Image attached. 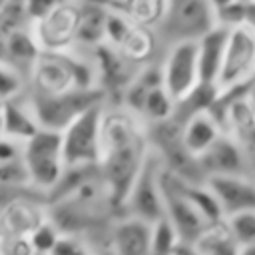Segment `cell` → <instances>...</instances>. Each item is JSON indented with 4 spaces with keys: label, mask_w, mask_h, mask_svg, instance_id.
<instances>
[{
    "label": "cell",
    "mask_w": 255,
    "mask_h": 255,
    "mask_svg": "<svg viewBox=\"0 0 255 255\" xmlns=\"http://www.w3.org/2000/svg\"><path fill=\"white\" fill-rule=\"evenodd\" d=\"M147 124L124 106H104L100 173L112 203L124 213L126 197L149 155Z\"/></svg>",
    "instance_id": "1"
},
{
    "label": "cell",
    "mask_w": 255,
    "mask_h": 255,
    "mask_svg": "<svg viewBox=\"0 0 255 255\" xmlns=\"http://www.w3.org/2000/svg\"><path fill=\"white\" fill-rule=\"evenodd\" d=\"M215 26V12L209 0H167V12L155 30L161 58L179 42H197Z\"/></svg>",
    "instance_id": "2"
},
{
    "label": "cell",
    "mask_w": 255,
    "mask_h": 255,
    "mask_svg": "<svg viewBox=\"0 0 255 255\" xmlns=\"http://www.w3.org/2000/svg\"><path fill=\"white\" fill-rule=\"evenodd\" d=\"M181 131L183 126L173 118L161 124L147 126L149 149L159 157L163 169L173 177L189 183H205L207 179L199 167V161L187 151Z\"/></svg>",
    "instance_id": "3"
},
{
    "label": "cell",
    "mask_w": 255,
    "mask_h": 255,
    "mask_svg": "<svg viewBox=\"0 0 255 255\" xmlns=\"http://www.w3.org/2000/svg\"><path fill=\"white\" fill-rule=\"evenodd\" d=\"M22 159L28 169L30 185L48 197V193L58 185L66 169L62 133L40 128L24 143Z\"/></svg>",
    "instance_id": "4"
},
{
    "label": "cell",
    "mask_w": 255,
    "mask_h": 255,
    "mask_svg": "<svg viewBox=\"0 0 255 255\" xmlns=\"http://www.w3.org/2000/svg\"><path fill=\"white\" fill-rule=\"evenodd\" d=\"M38 126L42 129L64 131L74 120H78L88 110L106 104V96L98 88L90 90H70L58 96H36L26 90Z\"/></svg>",
    "instance_id": "5"
},
{
    "label": "cell",
    "mask_w": 255,
    "mask_h": 255,
    "mask_svg": "<svg viewBox=\"0 0 255 255\" xmlns=\"http://www.w3.org/2000/svg\"><path fill=\"white\" fill-rule=\"evenodd\" d=\"M104 106H96L74 120L62 131V149L66 167L98 165L102 155V114Z\"/></svg>",
    "instance_id": "6"
},
{
    "label": "cell",
    "mask_w": 255,
    "mask_h": 255,
    "mask_svg": "<svg viewBox=\"0 0 255 255\" xmlns=\"http://www.w3.org/2000/svg\"><path fill=\"white\" fill-rule=\"evenodd\" d=\"M163 165L159 157L149 151L139 175L135 177L126 203H124V215L137 217L147 223H157L163 219V185H161Z\"/></svg>",
    "instance_id": "7"
},
{
    "label": "cell",
    "mask_w": 255,
    "mask_h": 255,
    "mask_svg": "<svg viewBox=\"0 0 255 255\" xmlns=\"http://www.w3.org/2000/svg\"><path fill=\"white\" fill-rule=\"evenodd\" d=\"M159 68H161V86L169 92V96L175 102L187 98L201 84L197 42L173 44L159 60Z\"/></svg>",
    "instance_id": "8"
},
{
    "label": "cell",
    "mask_w": 255,
    "mask_h": 255,
    "mask_svg": "<svg viewBox=\"0 0 255 255\" xmlns=\"http://www.w3.org/2000/svg\"><path fill=\"white\" fill-rule=\"evenodd\" d=\"M92 60L96 66V86L106 96L108 106H122L124 94L135 80L141 68L128 62L116 48L100 44L92 50Z\"/></svg>",
    "instance_id": "9"
},
{
    "label": "cell",
    "mask_w": 255,
    "mask_h": 255,
    "mask_svg": "<svg viewBox=\"0 0 255 255\" xmlns=\"http://www.w3.org/2000/svg\"><path fill=\"white\" fill-rule=\"evenodd\" d=\"M80 26V0H68L32 24L42 52H68L76 48Z\"/></svg>",
    "instance_id": "10"
},
{
    "label": "cell",
    "mask_w": 255,
    "mask_h": 255,
    "mask_svg": "<svg viewBox=\"0 0 255 255\" xmlns=\"http://www.w3.org/2000/svg\"><path fill=\"white\" fill-rule=\"evenodd\" d=\"M253 72H255V30L245 26L229 30L227 50L217 80L219 92L249 84Z\"/></svg>",
    "instance_id": "11"
},
{
    "label": "cell",
    "mask_w": 255,
    "mask_h": 255,
    "mask_svg": "<svg viewBox=\"0 0 255 255\" xmlns=\"http://www.w3.org/2000/svg\"><path fill=\"white\" fill-rule=\"evenodd\" d=\"M161 185H163V217L173 227L181 245H193V241L201 235V231L209 223L185 199V195L177 187L175 177L165 169L161 175Z\"/></svg>",
    "instance_id": "12"
},
{
    "label": "cell",
    "mask_w": 255,
    "mask_h": 255,
    "mask_svg": "<svg viewBox=\"0 0 255 255\" xmlns=\"http://www.w3.org/2000/svg\"><path fill=\"white\" fill-rule=\"evenodd\" d=\"M48 217L46 195L38 191L18 195L0 205V237H30Z\"/></svg>",
    "instance_id": "13"
},
{
    "label": "cell",
    "mask_w": 255,
    "mask_h": 255,
    "mask_svg": "<svg viewBox=\"0 0 255 255\" xmlns=\"http://www.w3.org/2000/svg\"><path fill=\"white\" fill-rule=\"evenodd\" d=\"M199 167L205 175L209 177H219V175H251V163H249V153L245 147L233 139L231 135H221L203 155L197 157ZM255 179V177H253Z\"/></svg>",
    "instance_id": "14"
},
{
    "label": "cell",
    "mask_w": 255,
    "mask_h": 255,
    "mask_svg": "<svg viewBox=\"0 0 255 255\" xmlns=\"http://www.w3.org/2000/svg\"><path fill=\"white\" fill-rule=\"evenodd\" d=\"M207 187L219 203L223 217L255 209V179L247 175H219L209 177Z\"/></svg>",
    "instance_id": "15"
},
{
    "label": "cell",
    "mask_w": 255,
    "mask_h": 255,
    "mask_svg": "<svg viewBox=\"0 0 255 255\" xmlns=\"http://www.w3.org/2000/svg\"><path fill=\"white\" fill-rule=\"evenodd\" d=\"M153 225L131 215H120L110 231L112 255H149Z\"/></svg>",
    "instance_id": "16"
},
{
    "label": "cell",
    "mask_w": 255,
    "mask_h": 255,
    "mask_svg": "<svg viewBox=\"0 0 255 255\" xmlns=\"http://www.w3.org/2000/svg\"><path fill=\"white\" fill-rule=\"evenodd\" d=\"M229 30L221 26H213L207 34L197 40V60H199V76L205 84H215L221 74L225 50H227Z\"/></svg>",
    "instance_id": "17"
},
{
    "label": "cell",
    "mask_w": 255,
    "mask_h": 255,
    "mask_svg": "<svg viewBox=\"0 0 255 255\" xmlns=\"http://www.w3.org/2000/svg\"><path fill=\"white\" fill-rule=\"evenodd\" d=\"M2 122H4L2 135L16 139L20 143H26L40 129L38 120L34 116V110H32L26 94L2 104Z\"/></svg>",
    "instance_id": "18"
},
{
    "label": "cell",
    "mask_w": 255,
    "mask_h": 255,
    "mask_svg": "<svg viewBox=\"0 0 255 255\" xmlns=\"http://www.w3.org/2000/svg\"><path fill=\"white\" fill-rule=\"evenodd\" d=\"M40 46L32 34V26L30 28H24V30H18V32H12L6 36V42H4V58L0 64H6L10 68H14L16 72H20L26 82H28V74L36 62V58L40 56Z\"/></svg>",
    "instance_id": "19"
},
{
    "label": "cell",
    "mask_w": 255,
    "mask_h": 255,
    "mask_svg": "<svg viewBox=\"0 0 255 255\" xmlns=\"http://www.w3.org/2000/svg\"><path fill=\"white\" fill-rule=\"evenodd\" d=\"M183 143L193 157L203 155L221 135L223 129L209 112H199L183 124Z\"/></svg>",
    "instance_id": "20"
},
{
    "label": "cell",
    "mask_w": 255,
    "mask_h": 255,
    "mask_svg": "<svg viewBox=\"0 0 255 255\" xmlns=\"http://www.w3.org/2000/svg\"><path fill=\"white\" fill-rule=\"evenodd\" d=\"M110 8L92 0H80V26H78V42L76 48L94 50L104 44V30Z\"/></svg>",
    "instance_id": "21"
},
{
    "label": "cell",
    "mask_w": 255,
    "mask_h": 255,
    "mask_svg": "<svg viewBox=\"0 0 255 255\" xmlns=\"http://www.w3.org/2000/svg\"><path fill=\"white\" fill-rule=\"evenodd\" d=\"M191 247L197 255H239L241 251L225 219L209 223Z\"/></svg>",
    "instance_id": "22"
},
{
    "label": "cell",
    "mask_w": 255,
    "mask_h": 255,
    "mask_svg": "<svg viewBox=\"0 0 255 255\" xmlns=\"http://www.w3.org/2000/svg\"><path fill=\"white\" fill-rule=\"evenodd\" d=\"M114 10L122 12L131 24L157 30L167 12V0H118Z\"/></svg>",
    "instance_id": "23"
},
{
    "label": "cell",
    "mask_w": 255,
    "mask_h": 255,
    "mask_svg": "<svg viewBox=\"0 0 255 255\" xmlns=\"http://www.w3.org/2000/svg\"><path fill=\"white\" fill-rule=\"evenodd\" d=\"M175 181H177L179 191L185 195V199L201 213V217L207 223H215V221L225 219L221 209H219V203L213 197L207 183H189V181H183V179H177V177H175Z\"/></svg>",
    "instance_id": "24"
},
{
    "label": "cell",
    "mask_w": 255,
    "mask_h": 255,
    "mask_svg": "<svg viewBox=\"0 0 255 255\" xmlns=\"http://www.w3.org/2000/svg\"><path fill=\"white\" fill-rule=\"evenodd\" d=\"M175 104L177 102L169 96V92L163 86H157V88L147 92V96L143 100V106H141V112H139V118L147 126L167 122L175 114Z\"/></svg>",
    "instance_id": "25"
},
{
    "label": "cell",
    "mask_w": 255,
    "mask_h": 255,
    "mask_svg": "<svg viewBox=\"0 0 255 255\" xmlns=\"http://www.w3.org/2000/svg\"><path fill=\"white\" fill-rule=\"evenodd\" d=\"M179 247V239L169 225V221L163 217L157 223H153V237H151V253L149 255H173Z\"/></svg>",
    "instance_id": "26"
},
{
    "label": "cell",
    "mask_w": 255,
    "mask_h": 255,
    "mask_svg": "<svg viewBox=\"0 0 255 255\" xmlns=\"http://www.w3.org/2000/svg\"><path fill=\"white\" fill-rule=\"evenodd\" d=\"M225 221H227L235 241L239 243V247H247V245L255 243V209L231 215Z\"/></svg>",
    "instance_id": "27"
},
{
    "label": "cell",
    "mask_w": 255,
    "mask_h": 255,
    "mask_svg": "<svg viewBox=\"0 0 255 255\" xmlns=\"http://www.w3.org/2000/svg\"><path fill=\"white\" fill-rule=\"evenodd\" d=\"M26 90H28L26 78L14 68L0 64V104L20 98L22 94H26Z\"/></svg>",
    "instance_id": "28"
},
{
    "label": "cell",
    "mask_w": 255,
    "mask_h": 255,
    "mask_svg": "<svg viewBox=\"0 0 255 255\" xmlns=\"http://www.w3.org/2000/svg\"><path fill=\"white\" fill-rule=\"evenodd\" d=\"M60 237H62V231L58 229V225L48 217L42 225H38L34 231H32V235L28 237L30 239V243H32V247H34V251L36 253H52V249L56 247V243L60 241Z\"/></svg>",
    "instance_id": "29"
},
{
    "label": "cell",
    "mask_w": 255,
    "mask_h": 255,
    "mask_svg": "<svg viewBox=\"0 0 255 255\" xmlns=\"http://www.w3.org/2000/svg\"><path fill=\"white\" fill-rule=\"evenodd\" d=\"M64 2H68V0H24V8H26L30 22L34 24L40 18L48 16L52 10H56L58 6H62Z\"/></svg>",
    "instance_id": "30"
},
{
    "label": "cell",
    "mask_w": 255,
    "mask_h": 255,
    "mask_svg": "<svg viewBox=\"0 0 255 255\" xmlns=\"http://www.w3.org/2000/svg\"><path fill=\"white\" fill-rule=\"evenodd\" d=\"M0 255H34L28 237H0Z\"/></svg>",
    "instance_id": "31"
},
{
    "label": "cell",
    "mask_w": 255,
    "mask_h": 255,
    "mask_svg": "<svg viewBox=\"0 0 255 255\" xmlns=\"http://www.w3.org/2000/svg\"><path fill=\"white\" fill-rule=\"evenodd\" d=\"M86 241L82 237L76 235H64L60 237V241L56 243V247L52 249L50 255H82V251L86 249Z\"/></svg>",
    "instance_id": "32"
},
{
    "label": "cell",
    "mask_w": 255,
    "mask_h": 255,
    "mask_svg": "<svg viewBox=\"0 0 255 255\" xmlns=\"http://www.w3.org/2000/svg\"><path fill=\"white\" fill-rule=\"evenodd\" d=\"M22 151H24V143H20L16 139H10L6 135H0V163L20 159Z\"/></svg>",
    "instance_id": "33"
},
{
    "label": "cell",
    "mask_w": 255,
    "mask_h": 255,
    "mask_svg": "<svg viewBox=\"0 0 255 255\" xmlns=\"http://www.w3.org/2000/svg\"><path fill=\"white\" fill-rule=\"evenodd\" d=\"M249 102L255 106V72H253V78L249 80Z\"/></svg>",
    "instance_id": "34"
},
{
    "label": "cell",
    "mask_w": 255,
    "mask_h": 255,
    "mask_svg": "<svg viewBox=\"0 0 255 255\" xmlns=\"http://www.w3.org/2000/svg\"><path fill=\"white\" fill-rule=\"evenodd\" d=\"M239 255H255V243L253 245H247V247H241Z\"/></svg>",
    "instance_id": "35"
},
{
    "label": "cell",
    "mask_w": 255,
    "mask_h": 255,
    "mask_svg": "<svg viewBox=\"0 0 255 255\" xmlns=\"http://www.w3.org/2000/svg\"><path fill=\"white\" fill-rule=\"evenodd\" d=\"M249 163H251V175L255 177V151L249 153Z\"/></svg>",
    "instance_id": "36"
},
{
    "label": "cell",
    "mask_w": 255,
    "mask_h": 255,
    "mask_svg": "<svg viewBox=\"0 0 255 255\" xmlns=\"http://www.w3.org/2000/svg\"><path fill=\"white\" fill-rule=\"evenodd\" d=\"M82 255H102V253H100V251H94L92 247H86V249L82 251Z\"/></svg>",
    "instance_id": "37"
},
{
    "label": "cell",
    "mask_w": 255,
    "mask_h": 255,
    "mask_svg": "<svg viewBox=\"0 0 255 255\" xmlns=\"http://www.w3.org/2000/svg\"><path fill=\"white\" fill-rule=\"evenodd\" d=\"M8 2H10V0H0V12H2V10H4V6H6V4H8Z\"/></svg>",
    "instance_id": "38"
},
{
    "label": "cell",
    "mask_w": 255,
    "mask_h": 255,
    "mask_svg": "<svg viewBox=\"0 0 255 255\" xmlns=\"http://www.w3.org/2000/svg\"><path fill=\"white\" fill-rule=\"evenodd\" d=\"M34 255H48V253H36V251H34Z\"/></svg>",
    "instance_id": "39"
}]
</instances>
